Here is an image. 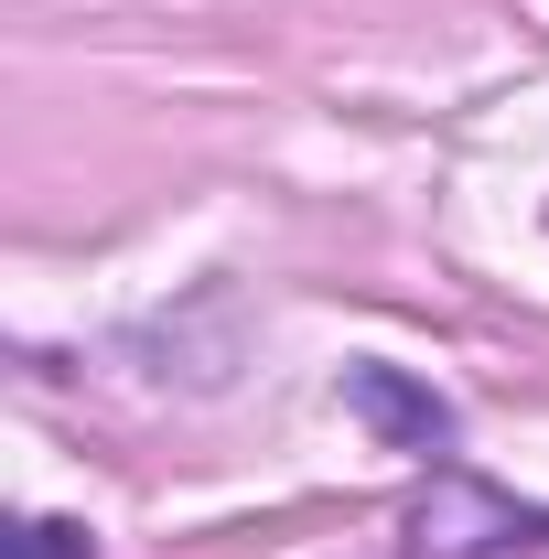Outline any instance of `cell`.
<instances>
[{"label":"cell","mask_w":549,"mask_h":559,"mask_svg":"<svg viewBox=\"0 0 549 559\" xmlns=\"http://www.w3.org/2000/svg\"><path fill=\"white\" fill-rule=\"evenodd\" d=\"M539 538H549V516L495 495L484 474H431V495L410 506V559H517Z\"/></svg>","instance_id":"obj_1"},{"label":"cell","mask_w":549,"mask_h":559,"mask_svg":"<svg viewBox=\"0 0 549 559\" xmlns=\"http://www.w3.org/2000/svg\"><path fill=\"white\" fill-rule=\"evenodd\" d=\"M344 409L366 419L388 452H453V430H464V409L442 388H420L410 366H344Z\"/></svg>","instance_id":"obj_2"},{"label":"cell","mask_w":549,"mask_h":559,"mask_svg":"<svg viewBox=\"0 0 549 559\" xmlns=\"http://www.w3.org/2000/svg\"><path fill=\"white\" fill-rule=\"evenodd\" d=\"M0 559H97V527L86 516H11Z\"/></svg>","instance_id":"obj_3"}]
</instances>
